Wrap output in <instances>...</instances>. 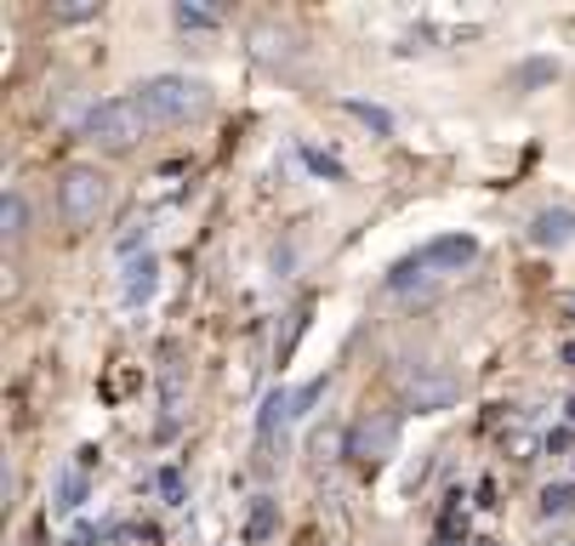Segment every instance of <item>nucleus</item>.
<instances>
[{"label": "nucleus", "instance_id": "f257e3e1", "mask_svg": "<svg viewBox=\"0 0 575 546\" xmlns=\"http://www.w3.org/2000/svg\"><path fill=\"white\" fill-rule=\"evenodd\" d=\"M206 102H211L206 80H188V75H154V80L138 86V109H143L149 131L154 125H177V120L199 114Z\"/></svg>", "mask_w": 575, "mask_h": 546}, {"label": "nucleus", "instance_id": "f03ea898", "mask_svg": "<svg viewBox=\"0 0 575 546\" xmlns=\"http://www.w3.org/2000/svg\"><path fill=\"white\" fill-rule=\"evenodd\" d=\"M143 131H149V120H143V109H138V97H109V102H97V109L80 120V136H86V143L109 149V154L131 149Z\"/></svg>", "mask_w": 575, "mask_h": 546}, {"label": "nucleus", "instance_id": "7ed1b4c3", "mask_svg": "<svg viewBox=\"0 0 575 546\" xmlns=\"http://www.w3.org/2000/svg\"><path fill=\"white\" fill-rule=\"evenodd\" d=\"M104 205H109V177L97 165H69L63 171V183H57V211L69 228H91L97 217H104Z\"/></svg>", "mask_w": 575, "mask_h": 546}, {"label": "nucleus", "instance_id": "20e7f679", "mask_svg": "<svg viewBox=\"0 0 575 546\" xmlns=\"http://www.w3.org/2000/svg\"><path fill=\"white\" fill-rule=\"evenodd\" d=\"M473 256H479V239H473V233H438L411 262L393 267V285H411V280H422V273H462Z\"/></svg>", "mask_w": 575, "mask_h": 546}, {"label": "nucleus", "instance_id": "39448f33", "mask_svg": "<svg viewBox=\"0 0 575 546\" xmlns=\"http://www.w3.org/2000/svg\"><path fill=\"white\" fill-rule=\"evenodd\" d=\"M399 433H404L399 410H370V416H359L354 433H348V456L365 461V467H377V461H388L399 450Z\"/></svg>", "mask_w": 575, "mask_h": 546}, {"label": "nucleus", "instance_id": "423d86ee", "mask_svg": "<svg viewBox=\"0 0 575 546\" xmlns=\"http://www.w3.org/2000/svg\"><path fill=\"white\" fill-rule=\"evenodd\" d=\"M530 239L541 251H564L575 239V211H564V205H547V211L530 217Z\"/></svg>", "mask_w": 575, "mask_h": 546}, {"label": "nucleus", "instance_id": "0eeeda50", "mask_svg": "<svg viewBox=\"0 0 575 546\" xmlns=\"http://www.w3.org/2000/svg\"><path fill=\"white\" fill-rule=\"evenodd\" d=\"M404 398L416 410H445L456 398V382L451 375H404Z\"/></svg>", "mask_w": 575, "mask_h": 546}, {"label": "nucleus", "instance_id": "6e6552de", "mask_svg": "<svg viewBox=\"0 0 575 546\" xmlns=\"http://www.w3.org/2000/svg\"><path fill=\"white\" fill-rule=\"evenodd\" d=\"M285 422H296V393H285V387H274L262 398V410H257V438L268 444L274 433H285Z\"/></svg>", "mask_w": 575, "mask_h": 546}, {"label": "nucleus", "instance_id": "1a4fd4ad", "mask_svg": "<svg viewBox=\"0 0 575 546\" xmlns=\"http://www.w3.org/2000/svg\"><path fill=\"white\" fill-rule=\"evenodd\" d=\"M154 285H160V262H154L149 251H143V256H131V262H126V285H120L126 302H131V307H143V302L154 296Z\"/></svg>", "mask_w": 575, "mask_h": 546}, {"label": "nucleus", "instance_id": "9d476101", "mask_svg": "<svg viewBox=\"0 0 575 546\" xmlns=\"http://www.w3.org/2000/svg\"><path fill=\"white\" fill-rule=\"evenodd\" d=\"M23 228H29V205H23V194H7L0 199V233H7V245H18Z\"/></svg>", "mask_w": 575, "mask_h": 546}, {"label": "nucleus", "instance_id": "9b49d317", "mask_svg": "<svg viewBox=\"0 0 575 546\" xmlns=\"http://www.w3.org/2000/svg\"><path fill=\"white\" fill-rule=\"evenodd\" d=\"M172 23H177L183 34H211V29H217V12H206V7H188V0H177V7H172Z\"/></svg>", "mask_w": 575, "mask_h": 546}, {"label": "nucleus", "instance_id": "f8f14e48", "mask_svg": "<svg viewBox=\"0 0 575 546\" xmlns=\"http://www.w3.org/2000/svg\"><path fill=\"white\" fill-rule=\"evenodd\" d=\"M274 524H280V501L257 495V506H251V524H246V540H268V535H274Z\"/></svg>", "mask_w": 575, "mask_h": 546}, {"label": "nucleus", "instance_id": "ddd939ff", "mask_svg": "<svg viewBox=\"0 0 575 546\" xmlns=\"http://www.w3.org/2000/svg\"><path fill=\"white\" fill-rule=\"evenodd\" d=\"M343 109H348L354 120H365V125L377 131V136H388V131H393V114H388V109H377V102H359V97H348Z\"/></svg>", "mask_w": 575, "mask_h": 546}, {"label": "nucleus", "instance_id": "4468645a", "mask_svg": "<svg viewBox=\"0 0 575 546\" xmlns=\"http://www.w3.org/2000/svg\"><path fill=\"white\" fill-rule=\"evenodd\" d=\"M80 501H86V472L69 467V472H63V484H57V512H80Z\"/></svg>", "mask_w": 575, "mask_h": 546}, {"label": "nucleus", "instance_id": "2eb2a0df", "mask_svg": "<svg viewBox=\"0 0 575 546\" xmlns=\"http://www.w3.org/2000/svg\"><path fill=\"white\" fill-rule=\"evenodd\" d=\"M251 46H257V57H262V63H280V57L291 52V46H285V34H274L268 23H262V29H251Z\"/></svg>", "mask_w": 575, "mask_h": 546}, {"label": "nucleus", "instance_id": "dca6fc26", "mask_svg": "<svg viewBox=\"0 0 575 546\" xmlns=\"http://www.w3.org/2000/svg\"><path fill=\"white\" fill-rule=\"evenodd\" d=\"M154 490H160L165 506H183V472H177V467H160V472H154Z\"/></svg>", "mask_w": 575, "mask_h": 546}, {"label": "nucleus", "instance_id": "f3484780", "mask_svg": "<svg viewBox=\"0 0 575 546\" xmlns=\"http://www.w3.org/2000/svg\"><path fill=\"white\" fill-rule=\"evenodd\" d=\"M575 506V495L564 490V484H547L541 490V518H558V512H569Z\"/></svg>", "mask_w": 575, "mask_h": 546}, {"label": "nucleus", "instance_id": "a211bd4d", "mask_svg": "<svg viewBox=\"0 0 575 546\" xmlns=\"http://www.w3.org/2000/svg\"><path fill=\"white\" fill-rule=\"evenodd\" d=\"M325 387H330V375H314V382L296 393V416H308V410H314V404L325 398Z\"/></svg>", "mask_w": 575, "mask_h": 546}, {"label": "nucleus", "instance_id": "6ab92c4d", "mask_svg": "<svg viewBox=\"0 0 575 546\" xmlns=\"http://www.w3.org/2000/svg\"><path fill=\"white\" fill-rule=\"evenodd\" d=\"M160 387H165V410L183 404V375H177V364H165V382H160Z\"/></svg>", "mask_w": 575, "mask_h": 546}, {"label": "nucleus", "instance_id": "aec40b11", "mask_svg": "<svg viewBox=\"0 0 575 546\" xmlns=\"http://www.w3.org/2000/svg\"><path fill=\"white\" fill-rule=\"evenodd\" d=\"M302 160H308L314 171H325V177H336V183H343V165H336L330 154H319V149H308V154H302Z\"/></svg>", "mask_w": 575, "mask_h": 546}, {"label": "nucleus", "instance_id": "412c9836", "mask_svg": "<svg viewBox=\"0 0 575 546\" xmlns=\"http://www.w3.org/2000/svg\"><path fill=\"white\" fill-rule=\"evenodd\" d=\"M553 75H558V63H530L519 80H524V86H535V80H553Z\"/></svg>", "mask_w": 575, "mask_h": 546}, {"label": "nucleus", "instance_id": "4be33fe9", "mask_svg": "<svg viewBox=\"0 0 575 546\" xmlns=\"http://www.w3.org/2000/svg\"><path fill=\"white\" fill-rule=\"evenodd\" d=\"M97 18V7H57V23H86Z\"/></svg>", "mask_w": 575, "mask_h": 546}, {"label": "nucleus", "instance_id": "5701e85b", "mask_svg": "<svg viewBox=\"0 0 575 546\" xmlns=\"http://www.w3.org/2000/svg\"><path fill=\"white\" fill-rule=\"evenodd\" d=\"M564 364H575V341H564Z\"/></svg>", "mask_w": 575, "mask_h": 546}, {"label": "nucleus", "instance_id": "b1692460", "mask_svg": "<svg viewBox=\"0 0 575 546\" xmlns=\"http://www.w3.org/2000/svg\"><path fill=\"white\" fill-rule=\"evenodd\" d=\"M569 422H575V398H569Z\"/></svg>", "mask_w": 575, "mask_h": 546}, {"label": "nucleus", "instance_id": "393cba45", "mask_svg": "<svg viewBox=\"0 0 575 546\" xmlns=\"http://www.w3.org/2000/svg\"><path fill=\"white\" fill-rule=\"evenodd\" d=\"M564 307H569V314H575V296H569V302H564Z\"/></svg>", "mask_w": 575, "mask_h": 546}]
</instances>
